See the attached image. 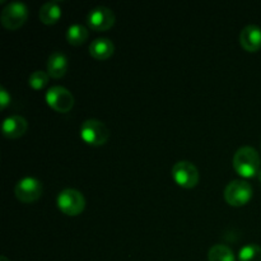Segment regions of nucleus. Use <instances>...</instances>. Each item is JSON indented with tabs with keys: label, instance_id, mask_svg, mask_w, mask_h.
<instances>
[{
	"label": "nucleus",
	"instance_id": "f3484780",
	"mask_svg": "<svg viewBox=\"0 0 261 261\" xmlns=\"http://www.w3.org/2000/svg\"><path fill=\"white\" fill-rule=\"evenodd\" d=\"M240 261H261V247L259 245L249 244L240 250Z\"/></svg>",
	"mask_w": 261,
	"mask_h": 261
},
{
	"label": "nucleus",
	"instance_id": "f03ea898",
	"mask_svg": "<svg viewBox=\"0 0 261 261\" xmlns=\"http://www.w3.org/2000/svg\"><path fill=\"white\" fill-rule=\"evenodd\" d=\"M81 138L84 143L93 147L106 144L110 138V132L106 125L96 119H88L82 124Z\"/></svg>",
	"mask_w": 261,
	"mask_h": 261
},
{
	"label": "nucleus",
	"instance_id": "6e6552de",
	"mask_svg": "<svg viewBox=\"0 0 261 261\" xmlns=\"http://www.w3.org/2000/svg\"><path fill=\"white\" fill-rule=\"evenodd\" d=\"M15 198L24 204L35 203L42 195V184L35 177H23L14 188Z\"/></svg>",
	"mask_w": 261,
	"mask_h": 261
},
{
	"label": "nucleus",
	"instance_id": "39448f33",
	"mask_svg": "<svg viewBox=\"0 0 261 261\" xmlns=\"http://www.w3.org/2000/svg\"><path fill=\"white\" fill-rule=\"evenodd\" d=\"M252 198V186L244 180H233L224 189V200L231 206L246 205Z\"/></svg>",
	"mask_w": 261,
	"mask_h": 261
},
{
	"label": "nucleus",
	"instance_id": "9b49d317",
	"mask_svg": "<svg viewBox=\"0 0 261 261\" xmlns=\"http://www.w3.org/2000/svg\"><path fill=\"white\" fill-rule=\"evenodd\" d=\"M241 46L249 53H256L261 48V28L259 25L249 24L241 31L240 35Z\"/></svg>",
	"mask_w": 261,
	"mask_h": 261
},
{
	"label": "nucleus",
	"instance_id": "aec40b11",
	"mask_svg": "<svg viewBox=\"0 0 261 261\" xmlns=\"http://www.w3.org/2000/svg\"><path fill=\"white\" fill-rule=\"evenodd\" d=\"M0 261H9V260H8L7 256H2L0 257Z\"/></svg>",
	"mask_w": 261,
	"mask_h": 261
},
{
	"label": "nucleus",
	"instance_id": "9d476101",
	"mask_svg": "<svg viewBox=\"0 0 261 261\" xmlns=\"http://www.w3.org/2000/svg\"><path fill=\"white\" fill-rule=\"evenodd\" d=\"M28 129L27 120L19 115H13V116L7 117L3 121L2 132L3 135L8 139H18L23 137Z\"/></svg>",
	"mask_w": 261,
	"mask_h": 261
},
{
	"label": "nucleus",
	"instance_id": "f8f14e48",
	"mask_svg": "<svg viewBox=\"0 0 261 261\" xmlns=\"http://www.w3.org/2000/svg\"><path fill=\"white\" fill-rule=\"evenodd\" d=\"M68 58L60 51H55L47 59V74L54 79L63 78L68 71Z\"/></svg>",
	"mask_w": 261,
	"mask_h": 261
},
{
	"label": "nucleus",
	"instance_id": "f257e3e1",
	"mask_svg": "<svg viewBox=\"0 0 261 261\" xmlns=\"http://www.w3.org/2000/svg\"><path fill=\"white\" fill-rule=\"evenodd\" d=\"M260 155L252 147H241L233 155V168L241 177L251 178L259 173Z\"/></svg>",
	"mask_w": 261,
	"mask_h": 261
},
{
	"label": "nucleus",
	"instance_id": "6ab92c4d",
	"mask_svg": "<svg viewBox=\"0 0 261 261\" xmlns=\"http://www.w3.org/2000/svg\"><path fill=\"white\" fill-rule=\"evenodd\" d=\"M9 103H10V94L8 93V91L4 88V87H0V107H2V110H4Z\"/></svg>",
	"mask_w": 261,
	"mask_h": 261
},
{
	"label": "nucleus",
	"instance_id": "412c9836",
	"mask_svg": "<svg viewBox=\"0 0 261 261\" xmlns=\"http://www.w3.org/2000/svg\"><path fill=\"white\" fill-rule=\"evenodd\" d=\"M257 176H259V180L261 181V171H260V172H259V173H257Z\"/></svg>",
	"mask_w": 261,
	"mask_h": 261
},
{
	"label": "nucleus",
	"instance_id": "0eeeda50",
	"mask_svg": "<svg viewBox=\"0 0 261 261\" xmlns=\"http://www.w3.org/2000/svg\"><path fill=\"white\" fill-rule=\"evenodd\" d=\"M46 102L56 112L66 114L73 109L74 96L65 87L54 86L46 92Z\"/></svg>",
	"mask_w": 261,
	"mask_h": 261
},
{
	"label": "nucleus",
	"instance_id": "a211bd4d",
	"mask_svg": "<svg viewBox=\"0 0 261 261\" xmlns=\"http://www.w3.org/2000/svg\"><path fill=\"white\" fill-rule=\"evenodd\" d=\"M48 74L45 73L42 70H36L28 78V84H30L31 88L36 89V91H40V89L45 88L48 83Z\"/></svg>",
	"mask_w": 261,
	"mask_h": 261
},
{
	"label": "nucleus",
	"instance_id": "2eb2a0df",
	"mask_svg": "<svg viewBox=\"0 0 261 261\" xmlns=\"http://www.w3.org/2000/svg\"><path fill=\"white\" fill-rule=\"evenodd\" d=\"M89 32L84 25L71 24L66 31V41L73 46H81L88 40Z\"/></svg>",
	"mask_w": 261,
	"mask_h": 261
},
{
	"label": "nucleus",
	"instance_id": "dca6fc26",
	"mask_svg": "<svg viewBox=\"0 0 261 261\" xmlns=\"http://www.w3.org/2000/svg\"><path fill=\"white\" fill-rule=\"evenodd\" d=\"M209 261H236L233 251L226 245H214L208 252Z\"/></svg>",
	"mask_w": 261,
	"mask_h": 261
},
{
	"label": "nucleus",
	"instance_id": "7ed1b4c3",
	"mask_svg": "<svg viewBox=\"0 0 261 261\" xmlns=\"http://www.w3.org/2000/svg\"><path fill=\"white\" fill-rule=\"evenodd\" d=\"M58 208L70 217L79 216L86 208V199L81 191L75 189H65L58 195Z\"/></svg>",
	"mask_w": 261,
	"mask_h": 261
},
{
	"label": "nucleus",
	"instance_id": "4468645a",
	"mask_svg": "<svg viewBox=\"0 0 261 261\" xmlns=\"http://www.w3.org/2000/svg\"><path fill=\"white\" fill-rule=\"evenodd\" d=\"M40 20L43 24L53 25L61 18V7L58 2H48L41 7L38 13Z\"/></svg>",
	"mask_w": 261,
	"mask_h": 261
},
{
	"label": "nucleus",
	"instance_id": "20e7f679",
	"mask_svg": "<svg viewBox=\"0 0 261 261\" xmlns=\"http://www.w3.org/2000/svg\"><path fill=\"white\" fill-rule=\"evenodd\" d=\"M28 18V9L23 3L13 2L9 3L2 10L0 22L4 28L9 31H17L22 27Z\"/></svg>",
	"mask_w": 261,
	"mask_h": 261
},
{
	"label": "nucleus",
	"instance_id": "423d86ee",
	"mask_svg": "<svg viewBox=\"0 0 261 261\" xmlns=\"http://www.w3.org/2000/svg\"><path fill=\"white\" fill-rule=\"evenodd\" d=\"M172 178L184 189H193L199 182V171L194 163L180 161L172 167Z\"/></svg>",
	"mask_w": 261,
	"mask_h": 261
},
{
	"label": "nucleus",
	"instance_id": "ddd939ff",
	"mask_svg": "<svg viewBox=\"0 0 261 261\" xmlns=\"http://www.w3.org/2000/svg\"><path fill=\"white\" fill-rule=\"evenodd\" d=\"M115 51V45L109 38H96L89 45V54L96 60H106L111 58Z\"/></svg>",
	"mask_w": 261,
	"mask_h": 261
},
{
	"label": "nucleus",
	"instance_id": "1a4fd4ad",
	"mask_svg": "<svg viewBox=\"0 0 261 261\" xmlns=\"http://www.w3.org/2000/svg\"><path fill=\"white\" fill-rule=\"evenodd\" d=\"M87 22L97 32L109 31L115 24V13L107 7H96L88 13Z\"/></svg>",
	"mask_w": 261,
	"mask_h": 261
}]
</instances>
